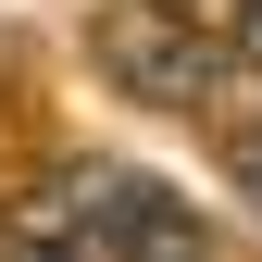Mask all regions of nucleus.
Returning <instances> with one entry per match:
<instances>
[{"mask_svg":"<svg viewBox=\"0 0 262 262\" xmlns=\"http://www.w3.org/2000/svg\"><path fill=\"white\" fill-rule=\"evenodd\" d=\"M88 62L125 88V100H150V113H187V100H212V25H200V0H113L100 25H88Z\"/></svg>","mask_w":262,"mask_h":262,"instance_id":"1","label":"nucleus"},{"mask_svg":"<svg viewBox=\"0 0 262 262\" xmlns=\"http://www.w3.org/2000/svg\"><path fill=\"white\" fill-rule=\"evenodd\" d=\"M38 212H50L75 250H100V262H200V212H187L175 187L125 175V162H88V175H62Z\"/></svg>","mask_w":262,"mask_h":262,"instance_id":"2","label":"nucleus"},{"mask_svg":"<svg viewBox=\"0 0 262 262\" xmlns=\"http://www.w3.org/2000/svg\"><path fill=\"white\" fill-rule=\"evenodd\" d=\"M237 200L262 212V125H237Z\"/></svg>","mask_w":262,"mask_h":262,"instance_id":"3","label":"nucleus"},{"mask_svg":"<svg viewBox=\"0 0 262 262\" xmlns=\"http://www.w3.org/2000/svg\"><path fill=\"white\" fill-rule=\"evenodd\" d=\"M237 50H250V62H262V0H237Z\"/></svg>","mask_w":262,"mask_h":262,"instance_id":"4","label":"nucleus"}]
</instances>
